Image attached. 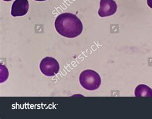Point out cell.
Listing matches in <instances>:
<instances>
[{"label":"cell","instance_id":"6da1fadb","mask_svg":"<svg viewBox=\"0 0 152 119\" xmlns=\"http://www.w3.org/2000/svg\"><path fill=\"white\" fill-rule=\"evenodd\" d=\"M57 32L66 38H75L82 33L83 25L77 15L69 12L60 14L55 21Z\"/></svg>","mask_w":152,"mask_h":119},{"label":"cell","instance_id":"7a4b0ae2","mask_svg":"<svg viewBox=\"0 0 152 119\" xmlns=\"http://www.w3.org/2000/svg\"><path fill=\"white\" fill-rule=\"evenodd\" d=\"M79 81L83 88L87 90H95L101 85L102 79L99 74L93 70L82 71L79 77Z\"/></svg>","mask_w":152,"mask_h":119},{"label":"cell","instance_id":"3957f363","mask_svg":"<svg viewBox=\"0 0 152 119\" xmlns=\"http://www.w3.org/2000/svg\"><path fill=\"white\" fill-rule=\"evenodd\" d=\"M40 70L46 76H53L58 74L60 65L57 60L53 57H47L44 58L40 63Z\"/></svg>","mask_w":152,"mask_h":119},{"label":"cell","instance_id":"277c9868","mask_svg":"<svg viewBox=\"0 0 152 119\" xmlns=\"http://www.w3.org/2000/svg\"><path fill=\"white\" fill-rule=\"evenodd\" d=\"M117 9V4L114 0H101L98 15L101 17H109L116 12Z\"/></svg>","mask_w":152,"mask_h":119},{"label":"cell","instance_id":"5b68a950","mask_svg":"<svg viewBox=\"0 0 152 119\" xmlns=\"http://www.w3.org/2000/svg\"><path fill=\"white\" fill-rule=\"evenodd\" d=\"M29 9V3L28 0H15L12 4L11 15L13 17L23 16L27 14Z\"/></svg>","mask_w":152,"mask_h":119},{"label":"cell","instance_id":"8992f818","mask_svg":"<svg viewBox=\"0 0 152 119\" xmlns=\"http://www.w3.org/2000/svg\"><path fill=\"white\" fill-rule=\"evenodd\" d=\"M135 96L140 97H152V89L146 85H139L135 88Z\"/></svg>","mask_w":152,"mask_h":119},{"label":"cell","instance_id":"52a82bcc","mask_svg":"<svg viewBox=\"0 0 152 119\" xmlns=\"http://www.w3.org/2000/svg\"><path fill=\"white\" fill-rule=\"evenodd\" d=\"M147 4L150 8L152 9V0H147Z\"/></svg>","mask_w":152,"mask_h":119},{"label":"cell","instance_id":"ba28073f","mask_svg":"<svg viewBox=\"0 0 152 119\" xmlns=\"http://www.w3.org/2000/svg\"><path fill=\"white\" fill-rule=\"evenodd\" d=\"M35 1H46V0H35Z\"/></svg>","mask_w":152,"mask_h":119},{"label":"cell","instance_id":"9c48e42d","mask_svg":"<svg viewBox=\"0 0 152 119\" xmlns=\"http://www.w3.org/2000/svg\"><path fill=\"white\" fill-rule=\"evenodd\" d=\"M3 1H12V0H3Z\"/></svg>","mask_w":152,"mask_h":119}]
</instances>
